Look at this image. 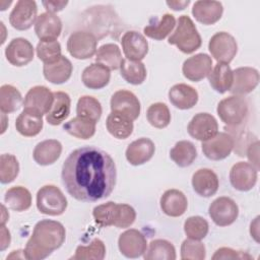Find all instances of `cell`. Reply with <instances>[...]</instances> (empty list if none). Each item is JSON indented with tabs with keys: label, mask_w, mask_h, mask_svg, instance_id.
Returning <instances> with one entry per match:
<instances>
[{
	"label": "cell",
	"mask_w": 260,
	"mask_h": 260,
	"mask_svg": "<svg viewBox=\"0 0 260 260\" xmlns=\"http://www.w3.org/2000/svg\"><path fill=\"white\" fill-rule=\"evenodd\" d=\"M62 183L73 198L84 202L105 199L113 192L117 171L114 159L95 146L73 150L65 159Z\"/></svg>",
	"instance_id": "6da1fadb"
},
{
	"label": "cell",
	"mask_w": 260,
	"mask_h": 260,
	"mask_svg": "<svg viewBox=\"0 0 260 260\" xmlns=\"http://www.w3.org/2000/svg\"><path fill=\"white\" fill-rule=\"evenodd\" d=\"M65 238V228L61 222L51 219L40 220L34 228L23 255L28 260L45 259L62 246Z\"/></svg>",
	"instance_id": "7a4b0ae2"
},
{
	"label": "cell",
	"mask_w": 260,
	"mask_h": 260,
	"mask_svg": "<svg viewBox=\"0 0 260 260\" xmlns=\"http://www.w3.org/2000/svg\"><path fill=\"white\" fill-rule=\"evenodd\" d=\"M94 221L100 226L115 225L119 229L130 226L136 218L134 208L128 204H118L113 201L98 205L92 210Z\"/></svg>",
	"instance_id": "3957f363"
},
{
	"label": "cell",
	"mask_w": 260,
	"mask_h": 260,
	"mask_svg": "<svg viewBox=\"0 0 260 260\" xmlns=\"http://www.w3.org/2000/svg\"><path fill=\"white\" fill-rule=\"evenodd\" d=\"M168 43L185 54H191L200 48L202 40L192 19L188 15H181Z\"/></svg>",
	"instance_id": "277c9868"
},
{
	"label": "cell",
	"mask_w": 260,
	"mask_h": 260,
	"mask_svg": "<svg viewBox=\"0 0 260 260\" xmlns=\"http://www.w3.org/2000/svg\"><path fill=\"white\" fill-rule=\"evenodd\" d=\"M217 115L229 127H238L244 123L248 116L247 101L240 95H231L221 100L217 105Z\"/></svg>",
	"instance_id": "5b68a950"
},
{
	"label": "cell",
	"mask_w": 260,
	"mask_h": 260,
	"mask_svg": "<svg viewBox=\"0 0 260 260\" xmlns=\"http://www.w3.org/2000/svg\"><path fill=\"white\" fill-rule=\"evenodd\" d=\"M37 207L43 214L57 216L66 210L67 199L58 187L46 185L37 193Z\"/></svg>",
	"instance_id": "8992f818"
},
{
	"label": "cell",
	"mask_w": 260,
	"mask_h": 260,
	"mask_svg": "<svg viewBox=\"0 0 260 260\" xmlns=\"http://www.w3.org/2000/svg\"><path fill=\"white\" fill-rule=\"evenodd\" d=\"M98 39L90 31L77 30L70 35L67 41L69 54L79 60L91 58L96 52Z\"/></svg>",
	"instance_id": "52a82bcc"
},
{
	"label": "cell",
	"mask_w": 260,
	"mask_h": 260,
	"mask_svg": "<svg viewBox=\"0 0 260 260\" xmlns=\"http://www.w3.org/2000/svg\"><path fill=\"white\" fill-rule=\"evenodd\" d=\"M54 102L53 92L46 86L37 85L31 87L25 94L23 111L36 116L47 115Z\"/></svg>",
	"instance_id": "ba28073f"
},
{
	"label": "cell",
	"mask_w": 260,
	"mask_h": 260,
	"mask_svg": "<svg viewBox=\"0 0 260 260\" xmlns=\"http://www.w3.org/2000/svg\"><path fill=\"white\" fill-rule=\"evenodd\" d=\"M208 50L217 63L229 64L237 54L238 45L232 35L225 31H219L209 40Z\"/></svg>",
	"instance_id": "9c48e42d"
},
{
	"label": "cell",
	"mask_w": 260,
	"mask_h": 260,
	"mask_svg": "<svg viewBox=\"0 0 260 260\" xmlns=\"http://www.w3.org/2000/svg\"><path fill=\"white\" fill-rule=\"evenodd\" d=\"M208 213L216 225L228 226L238 218L239 207L232 198L222 196L212 201L208 208Z\"/></svg>",
	"instance_id": "30bf717a"
},
{
	"label": "cell",
	"mask_w": 260,
	"mask_h": 260,
	"mask_svg": "<svg viewBox=\"0 0 260 260\" xmlns=\"http://www.w3.org/2000/svg\"><path fill=\"white\" fill-rule=\"evenodd\" d=\"M235 146L234 137L225 132H217L213 137L202 141L204 155L211 160H221L228 157Z\"/></svg>",
	"instance_id": "8fae6325"
},
{
	"label": "cell",
	"mask_w": 260,
	"mask_h": 260,
	"mask_svg": "<svg viewBox=\"0 0 260 260\" xmlns=\"http://www.w3.org/2000/svg\"><path fill=\"white\" fill-rule=\"evenodd\" d=\"M111 111L122 115L131 121L136 120L140 114V102L137 96L126 89L117 90L111 98Z\"/></svg>",
	"instance_id": "7c38bea8"
},
{
	"label": "cell",
	"mask_w": 260,
	"mask_h": 260,
	"mask_svg": "<svg viewBox=\"0 0 260 260\" xmlns=\"http://www.w3.org/2000/svg\"><path fill=\"white\" fill-rule=\"evenodd\" d=\"M38 6L34 0H19L10 12L9 22L17 30H26L37 21Z\"/></svg>",
	"instance_id": "4fadbf2b"
},
{
	"label": "cell",
	"mask_w": 260,
	"mask_h": 260,
	"mask_svg": "<svg viewBox=\"0 0 260 260\" xmlns=\"http://www.w3.org/2000/svg\"><path fill=\"white\" fill-rule=\"evenodd\" d=\"M118 247L125 257L138 258L142 256L147 248L144 235L135 229H130L122 233L118 239Z\"/></svg>",
	"instance_id": "5bb4252c"
},
{
	"label": "cell",
	"mask_w": 260,
	"mask_h": 260,
	"mask_svg": "<svg viewBox=\"0 0 260 260\" xmlns=\"http://www.w3.org/2000/svg\"><path fill=\"white\" fill-rule=\"evenodd\" d=\"M187 130L191 137L205 141L217 133L218 124L212 115L208 113H198L189 122Z\"/></svg>",
	"instance_id": "9a60e30c"
},
{
	"label": "cell",
	"mask_w": 260,
	"mask_h": 260,
	"mask_svg": "<svg viewBox=\"0 0 260 260\" xmlns=\"http://www.w3.org/2000/svg\"><path fill=\"white\" fill-rule=\"evenodd\" d=\"M258 177V171L246 161H239L235 164L230 171V181L232 186L242 192L251 190Z\"/></svg>",
	"instance_id": "2e32d148"
},
{
	"label": "cell",
	"mask_w": 260,
	"mask_h": 260,
	"mask_svg": "<svg viewBox=\"0 0 260 260\" xmlns=\"http://www.w3.org/2000/svg\"><path fill=\"white\" fill-rule=\"evenodd\" d=\"M259 72L252 67H239L233 71V84L230 91L234 95H244L253 91L259 83Z\"/></svg>",
	"instance_id": "e0dca14e"
},
{
	"label": "cell",
	"mask_w": 260,
	"mask_h": 260,
	"mask_svg": "<svg viewBox=\"0 0 260 260\" xmlns=\"http://www.w3.org/2000/svg\"><path fill=\"white\" fill-rule=\"evenodd\" d=\"M212 69L211 57L204 53L196 54L184 61L182 71L184 76L194 82L207 77Z\"/></svg>",
	"instance_id": "ac0fdd59"
},
{
	"label": "cell",
	"mask_w": 260,
	"mask_h": 260,
	"mask_svg": "<svg viewBox=\"0 0 260 260\" xmlns=\"http://www.w3.org/2000/svg\"><path fill=\"white\" fill-rule=\"evenodd\" d=\"M5 56L11 65L25 66L34 59V47L26 39L16 38L6 47Z\"/></svg>",
	"instance_id": "d6986e66"
},
{
	"label": "cell",
	"mask_w": 260,
	"mask_h": 260,
	"mask_svg": "<svg viewBox=\"0 0 260 260\" xmlns=\"http://www.w3.org/2000/svg\"><path fill=\"white\" fill-rule=\"evenodd\" d=\"M121 45L126 59L141 61L148 52V43L143 35L135 30L126 31L122 39Z\"/></svg>",
	"instance_id": "ffe728a7"
},
{
	"label": "cell",
	"mask_w": 260,
	"mask_h": 260,
	"mask_svg": "<svg viewBox=\"0 0 260 260\" xmlns=\"http://www.w3.org/2000/svg\"><path fill=\"white\" fill-rule=\"evenodd\" d=\"M35 31L40 41H56L62 31V21L54 13H41L35 23Z\"/></svg>",
	"instance_id": "44dd1931"
},
{
	"label": "cell",
	"mask_w": 260,
	"mask_h": 260,
	"mask_svg": "<svg viewBox=\"0 0 260 260\" xmlns=\"http://www.w3.org/2000/svg\"><path fill=\"white\" fill-rule=\"evenodd\" d=\"M223 7L219 1L199 0L196 1L192 8V14L197 21L205 25L214 24L222 15Z\"/></svg>",
	"instance_id": "7402d4cb"
},
{
	"label": "cell",
	"mask_w": 260,
	"mask_h": 260,
	"mask_svg": "<svg viewBox=\"0 0 260 260\" xmlns=\"http://www.w3.org/2000/svg\"><path fill=\"white\" fill-rule=\"evenodd\" d=\"M155 145L149 138L141 137L131 142L125 152L127 160L133 166H140L148 161L154 154Z\"/></svg>",
	"instance_id": "603a6c76"
},
{
	"label": "cell",
	"mask_w": 260,
	"mask_h": 260,
	"mask_svg": "<svg viewBox=\"0 0 260 260\" xmlns=\"http://www.w3.org/2000/svg\"><path fill=\"white\" fill-rule=\"evenodd\" d=\"M192 186L198 195L210 197L218 190L217 175L210 169H199L192 176Z\"/></svg>",
	"instance_id": "cb8c5ba5"
},
{
	"label": "cell",
	"mask_w": 260,
	"mask_h": 260,
	"mask_svg": "<svg viewBox=\"0 0 260 260\" xmlns=\"http://www.w3.org/2000/svg\"><path fill=\"white\" fill-rule=\"evenodd\" d=\"M159 203L162 212L172 217L183 215L188 207V201L185 194L178 189L167 190L161 195Z\"/></svg>",
	"instance_id": "d4e9b609"
},
{
	"label": "cell",
	"mask_w": 260,
	"mask_h": 260,
	"mask_svg": "<svg viewBox=\"0 0 260 260\" xmlns=\"http://www.w3.org/2000/svg\"><path fill=\"white\" fill-rule=\"evenodd\" d=\"M169 100L176 108L188 110L193 108L198 102L197 90L185 83L175 84L169 90Z\"/></svg>",
	"instance_id": "484cf974"
},
{
	"label": "cell",
	"mask_w": 260,
	"mask_h": 260,
	"mask_svg": "<svg viewBox=\"0 0 260 260\" xmlns=\"http://www.w3.org/2000/svg\"><path fill=\"white\" fill-rule=\"evenodd\" d=\"M62 144L56 139H47L38 143L34 149L32 157L40 166L54 164L61 155Z\"/></svg>",
	"instance_id": "4316f807"
},
{
	"label": "cell",
	"mask_w": 260,
	"mask_h": 260,
	"mask_svg": "<svg viewBox=\"0 0 260 260\" xmlns=\"http://www.w3.org/2000/svg\"><path fill=\"white\" fill-rule=\"evenodd\" d=\"M72 70V63L65 56H61V58L54 63L44 64L43 67L45 78L54 84H61L66 82L70 78Z\"/></svg>",
	"instance_id": "83f0119b"
},
{
	"label": "cell",
	"mask_w": 260,
	"mask_h": 260,
	"mask_svg": "<svg viewBox=\"0 0 260 260\" xmlns=\"http://www.w3.org/2000/svg\"><path fill=\"white\" fill-rule=\"evenodd\" d=\"M53 105L46 115V120L51 125H60L70 114V96L64 91H55Z\"/></svg>",
	"instance_id": "f1b7e54d"
},
{
	"label": "cell",
	"mask_w": 260,
	"mask_h": 260,
	"mask_svg": "<svg viewBox=\"0 0 260 260\" xmlns=\"http://www.w3.org/2000/svg\"><path fill=\"white\" fill-rule=\"evenodd\" d=\"M111 78L110 70L99 63H92L87 66L81 75L83 84L90 89H101L105 87Z\"/></svg>",
	"instance_id": "f546056e"
},
{
	"label": "cell",
	"mask_w": 260,
	"mask_h": 260,
	"mask_svg": "<svg viewBox=\"0 0 260 260\" xmlns=\"http://www.w3.org/2000/svg\"><path fill=\"white\" fill-rule=\"evenodd\" d=\"M208 81L211 87L219 92L223 93L231 89L233 84V70L229 64L217 63L208 74Z\"/></svg>",
	"instance_id": "4dcf8cb0"
},
{
	"label": "cell",
	"mask_w": 260,
	"mask_h": 260,
	"mask_svg": "<svg viewBox=\"0 0 260 260\" xmlns=\"http://www.w3.org/2000/svg\"><path fill=\"white\" fill-rule=\"evenodd\" d=\"M4 201L12 210L24 211L31 205V194L22 186H14L5 192Z\"/></svg>",
	"instance_id": "1f68e13d"
},
{
	"label": "cell",
	"mask_w": 260,
	"mask_h": 260,
	"mask_svg": "<svg viewBox=\"0 0 260 260\" xmlns=\"http://www.w3.org/2000/svg\"><path fill=\"white\" fill-rule=\"evenodd\" d=\"M170 157L177 166L186 168L192 165L197 157V150L192 142L188 140H181L171 149Z\"/></svg>",
	"instance_id": "d6a6232c"
},
{
	"label": "cell",
	"mask_w": 260,
	"mask_h": 260,
	"mask_svg": "<svg viewBox=\"0 0 260 260\" xmlns=\"http://www.w3.org/2000/svg\"><path fill=\"white\" fill-rule=\"evenodd\" d=\"M95 61L109 70H117L123 61L121 50L116 44H105L98 49Z\"/></svg>",
	"instance_id": "836d02e7"
},
{
	"label": "cell",
	"mask_w": 260,
	"mask_h": 260,
	"mask_svg": "<svg viewBox=\"0 0 260 260\" xmlns=\"http://www.w3.org/2000/svg\"><path fill=\"white\" fill-rule=\"evenodd\" d=\"M106 126L109 133L118 139L128 138L133 131V121L113 112L107 117Z\"/></svg>",
	"instance_id": "e575fe53"
},
{
	"label": "cell",
	"mask_w": 260,
	"mask_h": 260,
	"mask_svg": "<svg viewBox=\"0 0 260 260\" xmlns=\"http://www.w3.org/2000/svg\"><path fill=\"white\" fill-rule=\"evenodd\" d=\"M143 257L145 260H175L176 249L171 242L156 239L149 243Z\"/></svg>",
	"instance_id": "d590c367"
},
{
	"label": "cell",
	"mask_w": 260,
	"mask_h": 260,
	"mask_svg": "<svg viewBox=\"0 0 260 260\" xmlns=\"http://www.w3.org/2000/svg\"><path fill=\"white\" fill-rule=\"evenodd\" d=\"M43 119L25 111L21 112L15 121V128L19 134L25 137L38 135L43 129Z\"/></svg>",
	"instance_id": "8d00e7d4"
},
{
	"label": "cell",
	"mask_w": 260,
	"mask_h": 260,
	"mask_svg": "<svg viewBox=\"0 0 260 260\" xmlns=\"http://www.w3.org/2000/svg\"><path fill=\"white\" fill-rule=\"evenodd\" d=\"M120 74L128 83L138 85L145 80L147 73L145 65L141 61L123 59L120 66Z\"/></svg>",
	"instance_id": "74e56055"
},
{
	"label": "cell",
	"mask_w": 260,
	"mask_h": 260,
	"mask_svg": "<svg viewBox=\"0 0 260 260\" xmlns=\"http://www.w3.org/2000/svg\"><path fill=\"white\" fill-rule=\"evenodd\" d=\"M176 25V19L174 15L170 13H166L162 17L154 23H149L143 28V32L146 37L153 40H164L167 38Z\"/></svg>",
	"instance_id": "f35d334b"
},
{
	"label": "cell",
	"mask_w": 260,
	"mask_h": 260,
	"mask_svg": "<svg viewBox=\"0 0 260 260\" xmlns=\"http://www.w3.org/2000/svg\"><path fill=\"white\" fill-rule=\"evenodd\" d=\"M63 129L73 137L79 139H89L95 133V123L77 116L66 122Z\"/></svg>",
	"instance_id": "ab89813d"
},
{
	"label": "cell",
	"mask_w": 260,
	"mask_h": 260,
	"mask_svg": "<svg viewBox=\"0 0 260 260\" xmlns=\"http://www.w3.org/2000/svg\"><path fill=\"white\" fill-rule=\"evenodd\" d=\"M102 113L101 103L95 98L83 95L78 100L76 105V114L78 117L96 123L100 120Z\"/></svg>",
	"instance_id": "60d3db41"
},
{
	"label": "cell",
	"mask_w": 260,
	"mask_h": 260,
	"mask_svg": "<svg viewBox=\"0 0 260 260\" xmlns=\"http://www.w3.org/2000/svg\"><path fill=\"white\" fill-rule=\"evenodd\" d=\"M22 103V96L19 90L10 85L4 84L0 87V109L4 114L17 111Z\"/></svg>",
	"instance_id": "b9f144b4"
},
{
	"label": "cell",
	"mask_w": 260,
	"mask_h": 260,
	"mask_svg": "<svg viewBox=\"0 0 260 260\" xmlns=\"http://www.w3.org/2000/svg\"><path fill=\"white\" fill-rule=\"evenodd\" d=\"M146 118L151 126L157 129H162L170 124L171 113L166 104L154 103L147 109Z\"/></svg>",
	"instance_id": "7bdbcfd3"
},
{
	"label": "cell",
	"mask_w": 260,
	"mask_h": 260,
	"mask_svg": "<svg viewBox=\"0 0 260 260\" xmlns=\"http://www.w3.org/2000/svg\"><path fill=\"white\" fill-rule=\"evenodd\" d=\"M106 255V247L103 241L94 239L87 246H78L75 254L71 257L74 260H102Z\"/></svg>",
	"instance_id": "ee69618b"
},
{
	"label": "cell",
	"mask_w": 260,
	"mask_h": 260,
	"mask_svg": "<svg viewBox=\"0 0 260 260\" xmlns=\"http://www.w3.org/2000/svg\"><path fill=\"white\" fill-rule=\"evenodd\" d=\"M37 56L44 64H51L61 58V45L56 41H40L37 45Z\"/></svg>",
	"instance_id": "f6af8a7d"
},
{
	"label": "cell",
	"mask_w": 260,
	"mask_h": 260,
	"mask_svg": "<svg viewBox=\"0 0 260 260\" xmlns=\"http://www.w3.org/2000/svg\"><path fill=\"white\" fill-rule=\"evenodd\" d=\"M208 222L201 216H190L184 222V232L189 239L202 240L208 234Z\"/></svg>",
	"instance_id": "bcb514c9"
},
{
	"label": "cell",
	"mask_w": 260,
	"mask_h": 260,
	"mask_svg": "<svg viewBox=\"0 0 260 260\" xmlns=\"http://www.w3.org/2000/svg\"><path fill=\"white\" fill-rule=\"evenodd\" d=\"M19 173V164L13 154L4 153L0 156V181L8 184L14 181Z\"/></svg>",
	"instance_id": "7dc6e473"
},
{
	"label": "cell",
	"mask_w": 260,
	"mask_h": 260,
	"mask_svg": "<svg viewBox=\"0 0 260 260\" xmlns=\"http://www.w3.org/2000/svg\"><path fill=\"white\" fill-rule=\"evenodd\" d=\"M205 246L199 240L186 239L181 245V259L203 260L205 258Z\"/></svg>",
	"instance_id": "c3c4849f"
},
{
	"label": "cell",
	"mask_w": 260,
	"mask_h": 260,
	"mask_svg": "<svg viewBox=\"0 0 260 260\" xmlns=\"http://www.w3.org/2000/svg\"><path fill=\"white\" fill-rule=\"evenodd\" d=\"M245 258H252L250 255L243 253L241 251H236L231 248L222 247L215 251L214 255L212 256V260L216 259H245Z\"/></svg>",
	"instance_id": "681fc988"
},
{
	"label": "cell",
	"mask_w": 260,
	"mask_h": 260,
	"mask_svg": "<svg viewBox=\"0 0 260 260\" xmlns=\"http://www.w3.org/2000/svg\"><path fill=\"white\" fill-rule=\"evenodd\" d=\"M246 155L248 156V159L250 164L259 171V141L258 139H255V141H251L249 145L247 146Z\"/></svg>",
	"instance_id": "f907efd6"
},
{
	"label": "cell",
	"mask_w": 260,
	"mask_h": 260,
	"mask_svg": "<svg viewBox=\"0 0 260 260\" xmlns=\"http://www.w3.org/2000/svg\"><path fill=\"white\" fill-rule=\"evenodd\" d=\"M68 4V1H43V5L45 6L47 12L56 13L64 9V7Z\"/></svg>",
	"instance_id": "816d5d0a"
},
{
	"label": "cell",
	"mask_w": 260,
	"mask_h": 260,
	"mask_svg": "<svg viewBox=\"0 0 260 260\" xmlns=\"http://www.w3.org/2000/svg\"><path fill=\"white\" fill-rule=\"evenodd\" d=\"M11 241L10 233L9 231L5 228V224H1V239H0V250L3 251L7 247H9Z\"/></svg>",
	"instance_id": "f5cc1de1"
},
{
	"label": "cell",
	"mask_w": 260,
	"mask_h": 260,
	"mask_svg": "<svg viewBox=\"0 0 260 260\" xmlns=\"http://www.w3.org/2000/svg\"><path fill=\"white\" fill-rule=\"evenodd\" d=\"M190 4V1H167V5L174 10H183Z\"/></svg>",
	"instance_id": "db71d44e"
},
{
	"label": "cell",
	"mask_w": 260,
	"mask_h": 260,
	"mask_svg": "<svg viewBox=\"0 0 260 260\" xmlns=\"http://www.w3.org/2000/svg\"><path fill=\"white\" fill-rule=\"evenodd\" d=\"M259 216H257L255 218V220L253 222H251V229H250V233H251V236L255 239L256 242H259V230H258V226H259Z\"/></svg>",
	"instance_id": "11a10c76"
},
{
	"label": "cell",
	"mask_w": 260,
	"mask_h": 260,
	"mask_svg": "<svg viewBox=\"0 0 260 260\" xmlns=\"http://www.w3.org/2000/svg\"><path fill=\"white\" fill-rule=\"evenodd\" d=\"M1 209H2V211H1V224H5L6 221L9 219V213L6 210L4 204L1 205Z\"/></svg>",
	"instance_id": "9f6ffc18"
}]
</instances>
